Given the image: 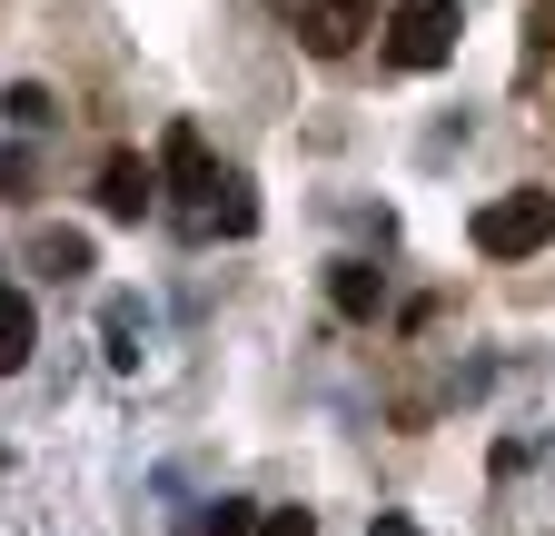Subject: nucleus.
Here are the masks:
<instances>
[{"instance_id":"nucleus-15","label":"nucleus","mask_w":555,"mask_h":536,"mask_svg":"<svg viewBox=\"0 0 555 536\" xmlns=\"http://www.w3.org/2000/svg\"><path fill=\"white\" fill-rule=\"evenodd\" d=\"M367 536H416V526H406V516H377V526H367Z\"/></svg>"},{"instance_id":"nucleus-1","label":"nucleus","mask_w":555,"mask_h":536,"mask_svg":"<svg viewBox=\"0 0 555 536\" xmlns=\"http://www.w3.org/2000/svg\"><path fill=\"white\" fill-rule=\"evenodd\" d=\"M456 30H466L456 0H397L377 50H387V71H447V60H456Z\"/></svg>"},{"instance_id":"nucleus-5","label":"nucleus","mask_w":555,"mask_h":536,"mask_svg":"<svg viewBox=\"0 0 555 536\" xmlns=\"http://www.w3.org/2000/svg\"><path fill=\"white\" fill-rule=\"evenodd\" d=\"M150 209H159V159L109 150L100 159V219H150Z\"/></svg>"},{"instance_id":"nucleus-8","label":"nucleus","mask_w":555,"mask_h":536,"mask_svg":"<svg viewBox=\"0 0 555 536\" xmlns=\"http://www.w3.org/2000/svg\"><path fill=\"white\" fill-rule=\"evenodd\" d=\"M0 119H11L21 140H30V129H50V119H60V100H50L40 80H11V90H0Z\"/></svg>"},{"instance_id":"nucleus-9","label":"nucleus","mask_w":555,"mask_h":536,"mask_svg":"<svg viewBox=\"0 0 555 536\" xmlns=\"http://www.w3.org/2000/svg\"><path fill=\"white\" fill-rule=\"evenodd\" d=\"M208 229H229V239H248V229H258V199H248V179H238V169H229V189H219V199H208Z\"/></svg>"},{"instance_id":"nucleus-13","label":"nucleus","mask_w":555,"mask_h":536,"mask_svg":"<svg viewBox=\"0 0 555 536\" xmlns=\"http://www.w3.org/2000/svg\"><path fill=\"white\" fill-rule=\"evenodd\" d=\"M198 536H258V507H238V497H219V516H208Z\"/></svg>"},{"instance_id":"nucleus-14","label":"nucleus","mask_w":555,"mask_h":536,"mask_svg":"<svg viewBox=\"0 0 555 536\" xmlns=\"http://www.w3.org/2000/svg\"><path fill=\"white\" fill-rule=\"evenodd\" d=\"M258 536H318V516H308V507H268Z\"/></svg>"},{"instance_id":"nucleus-3","label":"nucleus","mask_w":555,"mask_h":536,"mask_svg":"<svg viewBox=\"0 0 555 536\" xmlns=\"http://www.w3.org/2000/svg\"><path fill=\"white\" fill-rule=\"evenodd\" d=\"M278 21L308 40V60H347L377 30V0H278Z\"/></svg>"},{"instance_id":"nucleus-4","label":"nucleus","mask_w":555,"mask_h":536,"mask_svg":"<svg viewBox=\"0 0 555 536\" xmlns=\"http://www.w3.org/2000/svg\"><path fill=\"white\" fill-rule=\"evenodd\" d=\"M159 179H169V189L189 199V209H198V219H208V199H219V189H229V169H219V159H208V140H198V129H189V119L169 129V140H159Z\"/></svg>"},{"instance_id":"nucleus-12","label":"nucleus","mask_w":555,"mask_h":536,"mask_svg":"<svg viewBox=\"0 0 555 536\" xmlns=\"http://www.w3.org/2000/svg\"><path fill=\"white\" fill-rule=\"evenodd\" d=\"M40 258L60 268V279H80V268H90V239H80V229H50V239H40Z\"/></svg>"},{"instance_id":"nucleus-6","label":"nucleus","mask_w":555,"mask_h":536,"mask_svg":"<svg viewBox=\"0 0 555 536\" xmlns=\"http://www.w3.org/2000/svg\"><path fill=\"white\" fill-rule=\"evenodd\" d=\"M30 348H40V308L11 289V268H0V378H21V368H30Z\"/></svg>"},{"instance_id":"nucleus-11","label":"nucleus","mask_w":555,"mask_h":536,"mask_svg":"<svg viewBox=\"0 0 555 536\" xmlns=\"http://www.w3.org/2000/svg\"><path fill=\"white\" fill-rule=\"evenodd\" d=\"M100 339H109V368H139V308H129V298H109Z\"/></svg>"},{"instance_id":"nucleus-10","label":"nucleus","mask_w":555,"mask_h":536,"mask_svg":"<svg viewBox=\"0 0 555 536\" xmlns=\"http://www.w3.org/2000/svg\"><path fill=\"white\" fill-rule=\"evenodd\" d=\"M0 199H40V150H30V140L0 150Z\"/></svg>"},{"instance_id":"nucleus-7","label":"nucleus","mask_w":555,"mask_h":536,"mask_svg":"<svg viewBox=\"0 0 555 536\" xmlns=\"http://www.w3.org/2000/svg\"><path fill=\"white\" fill-rule=\"evenodd\" d=\"M327 308H337V318H377V308H387V279H377L367 258H337V268H327Z\"/></svg>"},{"instance_id":"nucleus-2","label":"nucleus","mask_w":555,"mask_h":536,"mask_svg":"<svg viewBox=\"0 0 555 536\" xmlns=\"http://www.w3.org/2000/svg\"><path fill=\"white\" fill-rule=\"evenodd\" d=\"M466 239L486 258H535V248H555V199L545 189H506V199H486V209H476Z\"/></svg>"}]
</instances>
